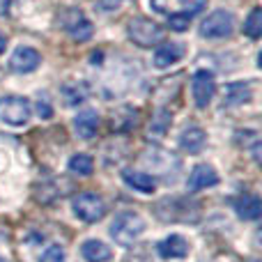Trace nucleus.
Wrapping results in <instances>:
<instances>
[{"label":"nucleus","mask_w":262,"mask_h":262,"mask_svg":"<svg viewBox=\"0 0 262 262\" xmlns=\"http://www.w3.org/2000/svg\"><path fill=\"white\" fill-rule=\"evenodd\" d=\"M145 232V221L140 214L136 212H120L111 223V237L115 239V244L129 246L138 239Z\"/></svg>","instance_id":"nucleus-1"},{"label":"nucleus","mask_w":262,"mask_h":262,"mask_svg":"<svg viewBox=\"0 0 262 262\" xmlns=\"http://www.w3.org/2000/svg\"><path fill=\"white\" fill-rule=\"evenodd\" d=\"M30 115H32V108L26 97L9 95L0 99V120L5 124H9V127H23V124H28Z\"/></svg>","instance_id":"nucleus-2"},{"label":"nucleus","mask_w":262,"mask_h":262,"mask_svg":"<svg viewBox=\"0 0 262 262\" xmlns=\"http://www.w3.org/2000/svg\"><path fill=\"white\" fill-rule=\"evenodd\" d=\"M232 30H235V16L226 9L212 12L200 26V35L205 39H223V37H230Z\"/></svg>","instance_id":"nucleus-3"},{"label":"nucleus","mask_w":262,"mask_h":262,"mask_svg":"<svg viewBox=\"0 0 262 262\" xmlns=\"http://www.w3.org/2000/svg\"><path fill=\"white\" fill-rule=\"evenodd\" d=\"M72 207H74V214L85 223L101 221L106 214V203L101 200V195L90 193V191H88V193H78L76 198H74Z\"/></svg>","instance_id":"nucleus-4"},{"label":"nucleus","mask_w":262,"mask_h":262,"mask_svg":"<svg viewBox=\"0 0 262 262\" xmlns=\"http://www.w3.org/2000/svg\"><path fill=\"white\" fill-rule=\"evenodd\" d=\"M60 23H62L64 32H67L74 41H88L95 35V26H92V21L81 9H67V12H62Z\"/></svg>","instance_id":"nucleus-5"},{"label":"nucleus","mask_w":262,"mask_h":262,"mask_svg":"<svg viewBox=\"0 0 262 262\" xmlns=\"http://www.w3.org/2000/svg\"><path fill=\"white\" fill-rule=\"evenodd\" d=\"M129 37L136 46L140 49H149V46L159 44L163 39V30L159 23L149 21V18H134L129 23Z\"/></svg>","instance_id":"nucleus-6"},{"label":"nucleus","mask_w":262,"mask_h":262,"mask_svg":"<svg viewBox=\"0 0 262 262\" xmlns=\"http://www.w3.org/2000/svg\"><path fill=\"white\" fill-rule=\"evenodd\" d=\"M191 92H193L195 106H198V108H207L209 101L214 99V92H216V81H214V74L207 72V69H200V72H195Z\"/></svg>","instance_id":"nucleus-7"},{"label":"nucleus","mask_w":262,"mask_h":262,"mask_svg":"<svg viewBox=\"0 0 262 262\" xmlns=\"http://www.w3.org/2000/svg\"><path fill=\"white\" fill-rule=\"evenodd\" d=\"M41 62V55L30 46H18L9 58V67L16 74H32Z\"/></svg>","instance_id":"nucleus-8"},{"label":"nucleus","mask_w":262,"mask_h":262,"mask_svg":"<svg viewBox=\"0 0 262 262\" xmlns=\"http://www.w3.org/2000/svg\"><path fill=\"white\" fill-rule=\"evenodd\" d=\"M189 251H191V244L182 235H170L157 244V253L163 260H182L189 255Z\"/></svg>","instance_id":"nucleus-9"},{"label":"nucleus","mask_w":262,"mask_h":262,"mask_svg":"<svg viewBox=\"0 0 262 262\" xmlns=\"http://www.w3.org/2000/svg\"><path fill=\"white\" fill-rule=\"evenodd\" d=\"M189 189L191 191H200V189H212V186L219 184V172L214 170L212 166H207V163H200V166H195L193 170H191L189 175Z\"/></svg>","instance_id":"nucleus-10"},{"label":"nucleus","mask_w":262,"mask_h":262,"mask_svg":"<svg viewBox=\"0 0 262 262\" xmlns=\"http://www.w3.org/2000/svg\"><path fill=\"white\" fill-rule=\"evenodd\" d=\"M122 180L129 189L140 191V193H154V191H157V180H154L149 172L127 168V170H122Z\"/></svg>","instance_id":"nucleus-11"},{"label":"nucleus","mask_w":262,"mask_h":262,"mask_svg":"<svg viewBox=\"0 0 262 262\" xmlns=\"http://www.w3.org/2000/svg\"><path fill=\"white\" fill-rule=\"evenodd\" d=\"M74 129H76V134L81 136L83 140L95 138L97 131H99V115H97L95 111H83V113H78L76 120H74Z\"/></svg>","instance_id":"nucleus-12"},{"label":"nucleus","mask_w":262,"mask_h":262,"mask_svg":"<svg viewBox=\"0 0 262 262\" xmlns=\"http://www.w3.org/2000/svg\"><path fill=\"white\" fill-rule=\"evenodd\" d=\"M182 58H184V46L182 44H161L154 51V64L159 69L170 67V64L180 62Z\"/></svg>","instance_id":"nucleus-13"},{"label":"nucleus","mask_w":262,"mask_h":262,"mask_svg":"<svg viewBox=\"0 0 262 262\" xmlns=\"http://www.w3.org/2000/svg\"><path fill=\"white\" fill-rule=\"evenodd\" d=\"M235 212L239 214V219H244V221H255L262 214V203L258 195L246 193L235 200Z\"/></svg>","instance_id":"nucleus-14"},{"label":"nucleus","mask_w":262,"mask_h":262,"mask_svg":"<svg viewBox=\"0 0 262 262\" xmlns=\"http://www.w3.org/2000/svg\"><path fill=\"white\" fill-rule=\"evenodd\" d=\"M251 99H253L251 83H230L226 88V95H223V104L226 106H242V104H249Z\"/></svg>","instance_id":"nucleus-15"},{"label":"nucleus","mask_w":262,"mask_h":262,"mask_svg":"<svg viewBox=\"0 0 262 262\" xmlns=\"http://www.w3.org/2000/svg\"><path fill=\"white\" fill-rule=\"evenodd\" d=\"M205 143H207V134L200 127H189L180 136V147L189 154H198L205 147Z\"/></svg>","instance_id":"nucleus-16"},{"label":"nucleus","mask_w":262,"mask_h":262,"mask_svg":"<svg viewBox=\"0 0 262 262\" xmlns=\"http://www.w3.org/2000/svg\"><path fill=\"white\" fill-rule=\"evenodd\" d=\"M81 255H83V260H85V262H108L111 258H113L111 249L104 244V242H99V239H88V242H83Z\"/></svg>","instance_id":"nucleus-17"},{"label":"nucleus","mask_w":262,"mask_h":262,"mask_svg":"<svg viewBox=\"0 0 262 262\" xmlns=\"http://www.w3.org/2000/svg\"><path fill=\"white\" fill-rule=\"evenodd\" d=\"M62 99L67 106H78L88 99V88L83 83H67L62 88Z\"/></svg>","instance_id":"nucleus-18"},{"label":"nucleus","mask_w":262,"mask_h":262,"mask_svg":"<svg viewBox=\"0 0 262 262\" xmlns=\"http://www.w3.org/2000/svg\"><path fill=\"white\" fill-rule=\"evenodd\" d=\"M69 170H72L74 175H92L95 161H92L90 154H74V157L69 159Z\"/></svg>","instance_id":"nucleus-19"},{"label":"nucleus","mask_w":262,"mask_h":262,"mask_svg":"<svg viewBox=\"0 0 262 262\" xmlns=\"http://www.w3.org/2000/svg\"><path fill=\"white\" fill-rule=\"evenodd\" d=\"M244 32L251 37V39H258V37H262V9L260 7H255L253 12L246 16Z\"/></svg>","instance_id":"nucleus-20"},{"label":"nucleus","mask_w":262,"mask_h":262,"mask_svg":"<svg viewBox=\"0 0 262 262\" xmlns=\"http://www.w3.org/2000/svg\"><path fill=\"white\" fill-rule=\"evenodd\" d=\"M189 23H191V16L186 12L170 14V16H168V26H170V30H175V32H184L186 28H189Z\"/></svg>","instance_id":"nucleus-21"},{"label":"nucleus","mask_w":262,"mask_h":262,"mask_svg":"<svg viewBox=\"0 0 262 262\" xmlns=\"http://www.w3.org/2000/svg\"><path fill=\"white\" fill-rule=\"evenodd\" d=\"M39 262H64V251H62V246H58V244L49 246V249L41 253Z\"/></svg>","instance_id":"nucleus-22"},{"label":"nucleus","mask_w":262,"mask_h":262,"mask_svg":"<svg viewBox=\"0 0 262 262\" xmlns=\"http://www.w3.org/2000/svg\"><path fill=\"white\" fill-rule=\"evenodd\" d=\"M180 7L184 9L189 16H195V14H200L207 7V0H180Z\"/></svg>","instance_id":"nucleus-23"},{"label":"nucleus","mask_w":262,"mask_h":262,"mask_svg":"<svg viewBox=\"0 0 262 262\" xmlns=\"http://www.w3.org/2000/svg\"><path fill=\"white\" fill-rule=\"evenodd\" d=\"M18 0H0V16H12L16 12Z\"/></svg>","instance_id":"nucleus-24"},{"label":"nucleus","mask_w":262,"mask_h":262,"mask_svg":"<svg viewBox=\"0 0 262 262\" xmlns=\"http://www.w3.org/2000/svg\"><path fill=\"white\" fill-rule=\"evenodd\" d=\"M37 113H39V118H51V115H53V111H51L49 101H41L39 99V104H37Z\"/></svg>","instance_id":"nucleus-25"},{"label":"nucleus","mask_w":262,"mask_h":262,"mask_svg":"<svg viewBox=\"0 0 262 262\" xmlns=\"http://www.w3.org/2000/svg\"><path fill=\"white\" fill-rule=\"evenodd\" d=\"M122 5V0H101V7L104 9H115Z\"/></svg>","instance_id":"nucleus-26"},{"label":"nucleus","mask_w":262,"mask_h":262,"mask_svg":"<svg viewBox=\"0 0 262 262\" xmlns=\"http://www.w3.org/2000/svg\"><path fill=\"white\" fill-rule=\"evenodd\" d=\"M5 46H7V37H5L3 32H0V53L5 51Z\"/></svg>","instance_id":"nucleus-27"},{"label":"nucleus","mask_w":262,"mask_h":262,"mask_svg":"<svg viewBox=\"0 0 262 262\" xmlns=\"http://www.w3.org/2000/svg\"><path fill=\"white\" fill-rule=\"evenodd\" d=\"M253 262H258V260H253Z\"/></svg>","instance_id":"nucleus-28"}]
</instances>
